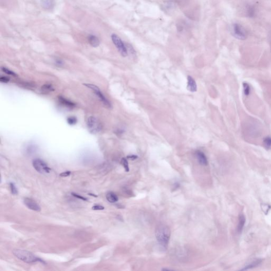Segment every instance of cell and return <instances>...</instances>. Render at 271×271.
<instances>
[{
	"label": "cell",
	"mask_w": 271,
	"mask_h": 271,
	"mask_svg": "<svg viewBox=\"0 0 271 271\" xmlns=\"http://www.w3.org/2000/svg\"><path fill=\"white\" fill-rule=\"evenodd\" d=\"M244 93L246 96H249L250 94V89L249 84L247 83L244 82L243 83Z\"/></svg>",
	"instance_id": "obj_19"
},
{
	"label": "cell",
	"mask_w": 271,
	"mask_h": 271,
	"mask_svg": "<svg viewBox=\"0 0 271 271\" xmlns=\"http://www.w3.org/2000/svg\"><path fill=\"white\" fill-rule=\"evenodd\" d=\"M24 203L28 208L35 211L39 212L41 211V207L36 201L30 198H26L24 199Z\"/></svg>",
	"instance_id": "obj_8"
},
{
	"label": "cell",
	"mask_w": 271,
	"mask_h": 271,
	"mask_svg": "<svg viewBox=\"0 0 271 271\" xmlns=\"http://www.w3.org/2000/svg\"><path fill=\"white\" fill-rule=\"evenodd\" d=\"M137 158H138V156L136 155H129L127 156V158L130 159L131 161L135 160V159H136Z\"/></svg>",
	"instance_id": "obj_29"
},
{
	"label": "cell",
	"mask_w": 271,
	"mask_h": 271,
	"mask_svg": "<svg viewBox=\"0 0 271 271\" xmlns=\"http://www.w3.org/2000/svg\"><path fill=\"white\" fill-rule=\"evenodd\" d=\"M247 14H249V16L250 17H252L254 16L255 14V8L253 6L249 5L247 7Z\"/></svg>",
	"instance_id": "obj_21"
},
{
	"label": "cell",
	"mask_w": 271,
	"mask_h": 271,
	"mask_svg": "<svg viewBox=\"0 0 271 271\" xmlns=\"http://www.w3.org/2000/svg\"><path fill=\"white\" fill-rule=\"evenodd\" d=\"M187 89L192 92H195L197 91V85L196 81L191 76H188L187 77Z\"/></svg>",
	"instance_id": "obj_10"
},
{
	"label": "cell",
	"mask_w": 271,
	"mask_h": 271,
	"mask_svg": "<svg viewBox=\"0 0 271 271\" xmlns=\"http://www.w3.org/2000/svg\"><path fill=\"white\" fill-rule=\"evenodd\" d=\"M263 143L265 147L267 149H269L271 148V137H266L263 139Z\"/></svg>",
	"instance_id": "obj_18"
},
{
	"label": "cell",
	"mask_w": 271,
	"mask_h": 271,
	"mask_svg": "<svg viewBox=\"0 0 271 271\" xmlns=\"http://www.w3.org/2000/svg\"><path fill=\"white\" fill-rule=\"evenodd\" d=\"M88 40L89 44L93 47H97L100 45V40L95 36L90 35L88 37Z\"/></svg>",
	"instance_id": "obj_11"
},
{
	"label": "cell",
	"mask_w": 271,
	"mask_h": 271,
	"mask_svg": "<svg viewBox=\"0 0 271 271\" xmlns=\"http://www.w3.org/2000/svg\"><path fill=\"white\" fill-rule=\"evenodd\" d=\"M72 195L74 196V197H75V198H77V199H79L82 200L83 201H88V199L86 198H84L82 196L79 195V194L75 193H72Z\"/></svg>",
	"instance_id": "obj_25"
},
{
	"label": "cell",
	"mask_w": 271,
	"mask_h": 271,
	"mask_svg": "<svg viewBox=\"0 0 271 271\" xmlns=\"http://www.w3.org/2000/svg\"><path fill=\"white\" fill-rule=\"evenodd\" d=\"M10 187L11 191L12 194H14V195L18 194V189H17L15 184L13 183H10Z\"/></svg>",
	"instance_id": "obj_22"
},
{
	"label": "cell",
	"mask_w": 271,
	"mask_h": 271,
	"mask_svg": "<svg viewBox=\"0 0 271 271\" xmlns=\"http://www.w3.org/2000/svg\"><path fill=\"white\" fill-rule=\"evenodd\" d=\"M70 174H71V172L70 171H66L65 172H63V173L60 174V177H68V176H70Z\"/></svg>",
	"instance_id": "obj_28"
},
{
	"label": "cell",
	"mask_w": 271,
	"mask_h": 271,
	"mask_svg": "<svg viewBox=\"0 0 271 271\" xmlns=\"http://www.w3.org/2000/svg\"><path fill=\"white\" fill-rule=\"evenodd\" d=\"M245 221H246V219L244 215H240L239 217V223L237 226V231L238 233H240L242 231V230L245 225Z\"/></svg>",
	"instance_id": "obj_13"
},
{
	"label": "cell",
	"mask_w": 271,
	"mask_h": 271,
	"mask_svg": "<svg viewBox=\"0 0 271 271\" xmlns=\"http://www.w3.org/2000/svg\"><path fill=\"white\" fill-rule=\"evenodd\" d=\"M84 85H85L87 88L92 90L94 92L95 94L96 95V96H98V98H99L100 101L103 103V104L105 105V107H107L109 108H111V104L110 102L109 101V100L107 99V98H105L103 93H102L100 89L98 88L97 86L93 85V84H85Z\"/></svg>",
	"instance_id": "obj_5"
},
{
	"label": "cell",
	"mask_w": 271,
	"mask_h": 271,
	"mask_svg": "<svg viewBox=\"0 0 271 271\" xmlns=\"http://www.w3.org/2000/svg\"><path fill=\"white\" fill-rule=\"evenodd\" d=\"M196 158L198 160V162L200 164L204 166H206L208 164V159L206 158V156L202 152L200 151H197L196 152Z\"/></svg>",
	"instance_id": "obj_9"
},
{
	"label": "cell",
	"mask_w": 271,
	"mask_h": 271,
	"mask_svg": "<svg viewBox=\"0 0 271 271\" xmlns=\"http://www.w3.org/2000/svg\"><path fill=\"white\" fill-rule=\"evenodd\" d=\"M261 262H262V261H261V260H260V259H257L256 261H254L253 262L251 263L249 265L246 266V267H245L244 269H242V270H245V269H252V268H255L256 266H258V265H259V264H261Z\"/></svg>",
	"instance_id": "obj_17"
},
{
	"label": "cell",
	"mask_w": 271,
	"mask_h": 271,
	"mask_svg": "<svg viewBox=\"0 0 271 271\" xmlns=\"http://www.w3.org/2000/svg\"><path fill=\"white\" fill-rule=\"evenodd\" d=\"M121 163L124 167V170L126 172H128L129 171V165H128V161L126 158H123L121 161Z\"/></svg>",
	"instance_id": "obj_20"
},
{
	"label": "cell",
	"mask_w": 271,
	"mask_h": 271,
	"mask_svg": "<svg viewBox=\"0 0 271 271\" xmlns=\"http://www.w3.org/2000/svg\"><path fill=\"white\" fill-rule=\"evenodd\" d=\"M232 33L236 38L240 40H245L247 37L246 31L245 28L238 23H234L232 26Z\"/></svg>",
	"instance_id": "obj_6"
},
{
	"label": "cell",
	"mask_w": 271,
	"mask_h": 271,
	"mask_svg": "<svg viewBox=\"0 0 271 271\" xmlns=\"http://www.w3.org/2000/svg\"><path fill=\"white\" fill-rule=\"evenodd\" d=\"M33 167L38 172L41 174L49 173L51 169L47 164L40 159H34L32 162Z\"/></svg>",
	"instance_id": "obj_7"
},
{
	"label": "cell",
	"mask_w": 271,
	"mask_h": 271,
	"mask_svg": "<svg viewBox=\"0 0 271 271\" xmlns=\"http://www.w3.org/2000/svg\"><path fill=\"white\" fill-rule=\"evenodd\" d=\"M87 127L89 131L91 133L96 134L102 129V126L100 121L95 117L90 116L87 120Z\"/></svg>",
	"instance_id": "obj_3"
},
{
	"label": "cell",
	"mask_w": 271,
	"mask_h": 271,
	"mask_svg": "<svg viewBox=\"0 0 271 271\" xmlns=\"http://www.w3.org/2000/svg\"><path fill=\"white\" fill-rule=\"evenodd\" d=\"M156 240L162 246L166 248L171 237V230L168 226L159 225L155 231Z\"/></svg>",
	"instance_id": "obj_1"
},
{
	"label": "cell",
	"mask_w": 271,
	"mask_h": 271,
	"mask_svg": "<svg viewBox=\"0 0 271 271\" xmlns=\"http://www.w3.org/2000/svg\"><path fill=\"white\" fill-rule=\"evenodd\" d=\"M9 80H10V79L9 78L7 77H5V76H2V77L0 78V81L2 83H7L9 82Z\"/></svg>",
	"instance_id": "obj_27"
},
{
	"label": "cell",
	"mask_w": 271,
	"mask_h": 271,
	"mask_svg": "<svg viewBox=\"0 0 271 271\" xmlns=\"http://www.w3.org/2000/svg\"><path fill=\"white\" fill-rule=\"evenodd\" d=\"M13 254L18 259H19L21 261H22L24 262L27 263H35L37 261L43 262L40 259L36 257L34 254L31 253V252L26 250L14 249L13 251Z\"/></svg>",
	"instance_id": "obj_2"
},
{
	"label": "cell",
	"mask_w": 271,
	"mask_h": 271,
	"mask_svg": "<svg viewBox=\"0 0 271 271\" xmlns=\"http://www.w3.org/2000/svg\"><path fill=\"white\" fill-rule=\"evenodd\" d=\"M104 207L100 205H95L92 207V209L94 210H103Z\"/></svg>",
	"instance_id": "obj_26"
},
{
	"label": "cell",
	"mask_w": 271,
	"mask_h": 271,
	"mask_svg": "<svg viewBox=\"0 0 271 271\" xmlns=\"http://www.w3.org/2000/svg\"><path fill=\"white\" fill-rule=\"evenodd\" d=\"M107 200L110 203H115L118 201V197L114 193L109 192L106 195Z\"/></svg>",
	"instance_id": "obj_12"
},
{
	"label": "cell",
	"mask_w": 271,
	"mask_h": 271,
	"mask_svg": "<svg viewBox=\"0 0 271 271\" xmlns=\"http://www.w3.org/2000/svg\"></svg>",
	"instance_id": "obj_30"
},
{
	"label": "cell",
	"mask_w": 271,
	"mask_h": 271,
	"mask_svg": "<svg viewBox=\"0 0 271 271\" xmlns=\"http://www.w3.org/2000/svg\"><path fill=\"white\" fill-rule=\"evenodd\" d=\"M111 39L114 45L119 51V53L123 57H126L128 55V51L124 42H123L121 39L116 34H112L111 35Z\"/></svg>",
	"instance_id": "obj_4"
},
{
	"label": "cell",
	"mask_w": 271,
	"mask_h": 271,
	"mask_svg": "<svg viewBox=\"0 0 271 271\" xmlns=\"http://www.w3.org/2000/svg\"><path fill=\"white\" fill-rule=\"evenodd\" d=\"M59 101H60L61 104L63 105H65L66 107H69V108H73L74 107L75 104L73 103H72V102L68 101L67 99H65V98L63 97H59Z\"/></svg>",
	"instance_id": "obj_14"
},
{
	"label": "cell",
	"mask_w": 271,
	"mask_h": 271,
	"mask_svg": "<svg viewBox=\"0 0 271 271\" xmlns=\"http://www.w3.org/2000/svg\"><path fill=\"white\" fill-rule=\"evenodd\" d=\"M67 123H68V124H70V125H74L77 123V119L74 117L68 118L67 119Z\"/></svg>",
	"instance_id": "obj_23"
},
{
	"label": "cell",
	"mask_w": 271,
	"mask_h": 271,
	"mask_svg": "<svg viewBox=\"0 0 271 271\" xmlns=\"http://www.w3.org/2000/svg\"><path fill=\"white\" fill-rule=\"evenodd\" d=\"M41 90L42 93H47L50 92H51V91H54V89L53 85L49 84H45L44 85L42 86Z\"/></svg>",
	"instance_id": "obj_15"
},
{
	"label": "cell",
	"mask_w": 271,
	"mask_h": 271,
	"mask_svg": "<svg viewBox=\"0 0 271 271\" xmlns=\"http://www.w3.org/2000/svg\"><path fill=\"white\" fill-rule=\"evenodd\" d=\"M41 5L45 9H49L53 7V2L52 0H41Z\"/></svg>",
	"instance_id": "obj_16"
},
{
	"label": "cell",
	"mask_w": 271,
	"mask_h": 271,
	"mask_svg": "<svg viewBox=\"0 0 271 271\" xmlns=\"http://www.w3.org/2000/svg\"><path fill=\"white\" fill-rule=\"evenodd\" d=\"M2 70L3 72H4L5 73L7 74L10 75L16 76V74L15 73L12 72V71H11L10 70H8L7 68H5V67H2Z\"/></svg>",
	"instance_id": "obj_24"
}]
</instances>
